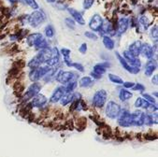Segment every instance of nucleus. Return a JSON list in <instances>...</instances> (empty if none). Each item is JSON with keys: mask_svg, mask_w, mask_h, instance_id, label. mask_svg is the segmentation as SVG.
Instances as JSON below:
<instances>
[{"mask_svg": "<svg viewBox=\"0 0 158 157\" xmlns=\"http://www.w3.org/2000/svg\"><path fill=\"white\" fill-rule=\"evenodd\" d=\"M41 89H42L41 83H40L39 81L38 82H32L27 87L25 92L22 95L21 100L23 102L30 101L33 97H35L37 95H39V93H40V91H41Z\"/></svg>", "mask_w": 158, "mask_h": 157, "instance_id": "f257e3e1", "label": "nucleus"}, {"mask_svg": "<svg viewBox=\"0 0 158 157\" xmlns=\"http://www.w3.org/2000/svg\"><path fill=\"white\" fill-rule=\"evenodd\" d=\"M44 34L48 39H52L55 35V30L53 28V26L52 24H48L45 28H44Z\"/></svg>", "mask_w": 158, "mask_h": 157, "instance_id": "c85d7f7f", "label": "nucleus"}, {"mask_svg": "<svg viewBox=\"0 0 158 157\" xmlns=\"http://www.w3.org/2000/svg\"><path fill=\"white\" fill-rule=\"evenodd\" d=\"M47 16L45 12L41 10H37L34 12L28 15V24L31 27L38 28L46 21Z\"/></svg>", "mask_w": 158, "mask_h": 157, "instance_id": "7ed1b4c3", "label": "nucleus"}, {"mask_svg": "<svg viewBox=\"0 0 158 157\" xmlns=\"http://www.w3.org/2000/svg\"><path fill=\"white\" fill-rule=\"evenodd\" d=\"M28 105L31 109H41L48 103V98L41 93H39L35 97H33L30 101H28Z\"/></svg>", "mask_w": 158, "mask_h": 157, "instance_id": "0eeeda50", "label": "nucleus"}, {"mask_svg": "<svg viewBox=\"0 0 158 157\" xmlns=\"http://www.w3.org/2000/svg\"><path fill=\"white\" fill-rule=\"evenodd\" d=\"M138 22H139V23H141V24L143 25V27H144V29H145V30H147V29H148V27H149V25L151 24V22L149 21L148 17H146L145 15L141 16Z\"/></svg>", "mask_w": 158, "mask_h": 157, "instance_id": "473e14b6", "label": "nucleus"}, {"mask_svg": "<svg viewBox=\"0 0 158 157\" xmlns=\"http://www.w3.org/2000/svg\"><path fill=\"white\" fill-rule=\"evenodd\" d=\"M110 68V63H100V64L94 65L93 68V71L99 75H104L107 71V68Z\"/></svg>", "mask_w": 158, "mask_h": 157, "instance_id": "aec40b11", "label": "nucleus"}, {"mask_svg": "<svg viewBox=\"0 0 158 157\" xmlns=\"http://www.w3.org/2000/svg\"><path fill=\"white\" fill-rule=\"evenodd\" d=\"M150 105H151V103L146 101L143 97H138L137 100L134 103L135 108H137V109H147Z\"/></svg>", "mask_w": 158, "mask_h": 157, "instance_id": "5701e85b", "label": "nucleus"}, {"mask_svg": "<svg viewBox=\"0 0 158 157\" xmlns=\"http://www.w3.org/2000/svg\"><path fill=\"white\" fill-rule=\"evenodd\" d=\"M65 93H66V89H65V86H64V85L57 86V87L53 90V92H52V96H51L49 101H50L51 103H57L58 101H60V99H61L63 97H64Z\"/></svg>", "mask_w": 158, "mask_h": 157, "instance_id": "9b49d317", "label": "nucleus"}, {"mask_svg": "<svg viewBox=\"0 0 158 157\" xmlns=\"http://www.w3.org/2000/svg\"><path fill=\"white\" fill-rule=\"evenodd\" d=\"M43 36L40 33H32V34H29L26 37V44L29 47H34L35 44L38 42V40L40 39Z\"/></svg>", "mask_w": 158, "mask_h": 157, "instance_id": "6ab92c4d", "label": "nucleus"}, {"mask_svg": "<svg viewBox=\"0 0 158 157\" xmlns=\"http://www.w3.org/2000/svg\"><path fill=\"white\" fill-rule=\"evenodd\" d=\"M70 68H74L78 72H84V70H85V68H84V67L81 65V64H80V63H71V67Z\"/></svg>", "mask_w": 158, "mask_h": 157, "instance_id": "e433bc0d", "label": "nucleus"}, {"mask_svg": "<svg viewBox=\"0 0 158 157\" xmlns=\"http://www.w3.org/2000/svg\"><path fill=\"white\" fill-rule=\"evenodd\" d=\"M79 52L81 54H85L87 52V44L86 43H82L80 47H79Z\"/></svg>", "mask_w": 158, "mask_h": 157, "instance_id": "37998d69", "label": "nucleus"}, {"mask_svg": "<svg viewBox=\"0 0 158 157\" xmlns=\"http://www.w3.org/2000/svg\"><path fill=\"white\" fill-rule=\"evenodd\" d=\"M94 2V0H84L83 1V9L84 10H89Z\"/></svg>", "mask_w": 158, "mask_h": 157, "instance_id": "a19ab883", "label": "nucleus"}, {"mask_svg": "<svg viewBox=\"0 0 158 157\" xmlns=\"http://www.w3.org/2000/svg\"><path fill=\"white\" fill-rule=\"evenodd\" d=\"M78 75L72 71H65V70H62V69H58L54 80L59 82L61 85H67L68 83L73 81H77Z\"/></svg>", "mask_w": 158, "mask_h": 157, "instance_id": "f03ea898", "label": "nucleus"}, {"mask_svg": "<svg viewBox=\"0 0 158 157\" xmlns=\"http://www.w3.org/2000/svg\"><path fill=\"white\" fill-rule=\"evenodd\" d=\"M142 42L140 40H136L133 43H131L128 47V51L135 56L139 57L140 55V50H141Z\"/></svg>", "mask_w": 158, "mask_h": 157, "instance_id": "a211bd4d", "label": "nucleus"}, {"mask_svg": "<svg viewBox=\"0 0 158 157\" xmlns=\"http://www.w3.org/2000/svg\"><path fill=\"white\" fill-rule=\"evenodd\" d=\"M60 54L65 58H70V53H71V51L68 48H62L60 51Z\"/></svg>", "mask_w": 158, "mask_h": 157, "instance_id": "c9c22d12", "label": "nucleus"}, {"mask_svg": "<svg viewBox=\"0 0 158 157\" xmlns=\"http://www.w3.org/2000/svg\"><path fill=\"white\" fill-rule=\"evenodd\" d=\"M157 68V61L156 59H149L146 63V66H145V76L147 77H152L153 75V72L155 71Z\"/></svg>", "mask_w": 158, "mask_h": 157, "instance_id": "4468645a", "label": "nucleus"}, {"mask_svg": "<svg viewBox=\"0 0 158 157\" xmlns=\"http://www.w3.org/2000/svg\"><path fill=\"white\" fill-rule=\"evenodd\" d=\"M23 1H24V4H25V5L29 6L31 9L34 10H37L40 9V6H39V4L37 3L36 0H23Z\"/></svg>", "mask_w": 158, "mask_h": 157, "instance_id": "2f4dec72", "label": "nucleus"}, {"mask_svg": "<svg viewBox=\"0 0 158 157\" xmlns=\"http://www.w3.org/2000/svg\"><path fill=\"white\" fill-rule=\"evenodd\" d=\"M151 38L152 40H154L155 43H157V37H158V31H157V26L154 25L152 29H151Z\"/></svg>", "mask_w": 158, "mask_h": 157, "instance_id": "72a5a7b5", "label": "nucleus"}, {"mask_svg": "<svg viewBox=\"0 0 158 157\" xmlns=\"http://www.w3.org/2000/svg\"><path fill=\"white\" fill-rule=\"evenodd\" d=\"M108 78H109V80H110L112 83H114V84H123V79H122L120 76H118V75L110 73V74L108 75Z\"/></svg>", "mask_w": 158, "mask_h": 157, "instance_id": "c756f323", "label": "nucleus"}, {"mask_svg": "<svg viewBox=\"0 0 158 157\" xmlns=\"http://www.w3.org/2000/svg\"><path fill=\"white\" fill-rule=\"evenodd\" d=\"M115 55H116V57H117V59H118V61L120 62V64H121V66L127 71V72H129V73H131V74H134V75H136V74H139V71H140V68H136V67H132V66H130L128 63H127V61H126L118 52H115Z\"/></svg>", "mask_w": 158, "mask_h": 157, "instance_id": "1a4fd4ad", "label": "nucleus"}, {"mask_svg": "<svg viewBox=\"0 0 158 157\" xmlns=\"http://www.w3.org/2000/svg\"><path fill=\"white\" fill-rule=\"evenodd\" d=\"M90 77H91L92 79H94V80H100V79L102 78V75H99V74H98V73H94V71H92V72L90 73Z\"/></svg>", "mask_w": 158, "mask_h": 157, "instance_id": "c03bdc74", "label": "nucleus"}, {"mask_svg": "<svg viewBox=\"0 0 158 157\" xmlns=\"http://www.w3.org/2000/svg\"><path fill=\"white\" fill-rule=\"evenodd\" d=\"M121 110H122V108L118 103H116L114 101H109L108 104L106 105L105 113L108 118L116 119L119 116Z\"/></svg>", "mask_w": 158, "mask_h": 157, "instance_id": "39448f33", "label": "nucleus"}, {"mask_svg": "<svg viewBox=\"0 0 158 157\" xmlns=\"http://www.w3.org/2000/svg\"><path fill=\"white\" fill-rule=\"evenodd\" d=\"M118 123L122 127H129L132 125L131 112L128 109H122L119 116L117 117Z\"/></svg>", "mask_w": 158, "mask_h": 157, "instance_id": "423d86ee", "label": "nucleus"}, {"mask_svg": "<svg viewBox=\"0 0 158 157\" xmlns=\"http://www.w3.org/2000/svg\"><path fill=\"white\" fill-rule=\"evenodd\" d=\"M9 1V3L10 4H11L12 6H14V5H16V4H18V0H8Z\"/></svg>", "mask_w": 158, "mask_h": 157, "instance_id": "49530a36", "label": "nucleus"}, {"mask_svg": "<svg viewBox=\"0 0 158 157\" xmlns=\"http://www.w3.org/2000/svg\"><path fill=\"white\" fill-rule=\"evenodd\" d=\"M28 76V79L30 80L31 82H38L40 81L41 79L39 75V72H38V69H29V72L27 74Z\"/></svg>", "mask_w": 158, "mask_h": 157, "instance_id": "393cba45", "label": "nucleus"}, {"mask_svg": "<svg viewBox=\"0 0 158 157\" xmlns=\"http://www.w3.org/2000/svg\"><path fill=\"white\" fill-rule=\"evenodd\" d=\"M65 23H66V25L69 28V29H72V30H74L76 27V25H75V21L73 20V19H71V18H66L65 19Z\"/></svg>", "mask_w": 158, "mask_h": 157, "instance_id": "4c0bfd02", "label": "nucleus"}, {"mask_svg": "<svg viewBox=\"0 0 158 157\" xmlns=\"http://www.w3.org/2000/svg\"><path fill=\"white\" fill-rule=\"evenodd\" d=\"M133 97V93L131 92H129L127 89H121L119 92V99L123 102H125L129 99H131Z\"/></svg>", "mask_w": 158, "mask_h": 157, "instance_id": "412c9836", "label": "nucleus"}, {"mask_svg": "<svg viewBox=\"0 0 158 157\" xmlns=\"http://www.w3.org/2000/svg\"><path fill=\"white\" fill-rule=\"evenodd\" d=\"M158 77H157V74H155L154 76H152V84H154V85H158V79H157Z\"/></svg>", "mask_w": 158, "mask_h": 157, "instance_id": "a18cd8bd", "label": "nucleus"}, {"mask_svg": "<svg viewBox=\"0 0 158 157\" xmlns=\"http://www.w3.org/2000/svg\"><path fill=\"white\" fill-rule=\"evenodd\" d=\"M27 68L29 69H36L38 68H40L41 66V63L38 60V58L36 56H34L32 59H30L28 62H27Z\"/></svg>", "mask_w": 158, "mask_h": 157, "instance_id": "bb28decb", "label": "nucleus"}, {"mask_svg": "<svg viewBox=\"0 0 158 157\" xmlns=\"http://www.w3.org/2000/svg\"><path fill=\"white\" fill-rule=\"evenodd\" d=\"M34 47H35V49H36L37 51H40V50L45 49V48H48V47H50V46H49V43H48L47 39H44V37H42L40 39L38 40V42L35 44Z\"/></svg>", "mask_w": 158, "mask_h": 157, "instance_id": "cd10ccee", "label": "nucleus"}, {"mask_svg": "<svg viewBox=\"0 0 158 157\" xmlns=\"http://www.w3.org/2000/svg\"><path fill=\"white\" fill-rule=\"evenodd\" d=\"M128 26H129V20L127 18L123 17L119 19L117 23V28L115 29V33L118 36L123 35V33L126 32V30L128 29Z\"/></svg>", "mask_w": 158, "mask_h": 157, "instance_id": "ddd939ff", "label": "nucleus"}, {"mask_svg": "<svg viewBox=\"0 0 158 157\" xmlns=\"http://www.w3.org/2000/svg\"><path fill=\"white\" fill-rule=\"evenodd\" d=\"M132 90L139 91V93H143L145 91V86L141 83H135V85L132 87Z\"/></svg>", "mask_w": 158, "mask_h": 157, "instance_id": "58836bf2", "label": "nucleus"}, {"mask_svg": "<svg viewBox=\"0 0 158 157\" xmlns=\"http://www.w3.org/2000/svg\"><path fill=\"white\" fill-rule=\"evenodd\" d=\"M36 57L38 58V60L42 64H45V63L51 59L52 57H53L52 55V50L51 47H48V48H45V49H42L40 51H39L38 54L36 55Z\"/></svg>", "mask_w": 158, "mask_h": 157, "instance_id": "f8f14e48", "label": "nucleus"}, {"mask_svg": "<svg viewBox=\"0 0 158 157\" xmlns=\"http://www.w3.org/2000/svg\"><path fill=\"white\" fill-rule=\"evenodd\" d=\"M141 95H142V97H143L146 101H148L149 103H151V104H156V99L153 98V97H152L151 95H149V93H142Z\"/></svg>", "mask_w": 158, "mask_h": 157, "instance_id": "f704fd0d", "label": "nucleus"}, {"mask_svg": "<svg viewBox=\"0 0 158 157\" xmlns=\"http://www.w3.org/2000/svg\"><path fill=\"white\" fill-rule=\"evenodd\" d=\"M68 11L71 15V17L74 19V21L77 22L79 24H81V25L85 24V21L83 19V16H82V13L81 12L76 10L73 8H68Z\"/></svg>", "mask_w": 158, "mask_h": 157, "instance_id": "f3484780", "label": "nucleus"}, {"mask_svg": "<svg viewBox=\"0 0 158 157\" xmlns=\"http://www.w3.org/2000/svg\"><path fill=\"white\" fill-rule=\"evenodd\" d=\"M84 36L86 38L92 39V40H98V39L96 34H94V32H90V31H86V32L84 33Z\"/></svg>", "mask_w": 158, "mask_h": 157, "instance_id": "ea45409f", "label": "nucleus"}, {"mask_svg": "<svg viewBox=\"0 0 158 157\" xmlns=\"http://www.w3.org/2000/svg\"><path fill=\"white\" fill-rule=\"evenodd\" d=\"M107 98H108V93L106 90H104V89L98 90L93 96L92 104L94 108L102 109L106 104Z\"/></svg>", "mask_w": 158, "mask_h": 157, "instance_id": "20e7f679", "label": "nucleus"}, {"mask_svg": "<svg viewBox=\"0 0 158 157\" xmlns=\"http://www.w3.org/2000/svg\"><path fill=\"white\" fill-rule=\"evenodd\" d=\"M60 64H61L60 57H52L45 63V65L48 66L49 68H60Z\"/></svg>", "mask_w": 158, "mask_h": 157, "instance_id": "a878e982", "label": "nucleus"}, {"mask_svg": "<svg viewBox=\"0 0 158 157\" xmlns=\"http://www.w3.org/2000/svg\"><path fill=\"white\" fill-rule=\"evenodd\" d=\"M124 89H132V87L135 85V82L133 81H125L122 84Z\"/></svg>", "mask_w": 158, "mask_h": 157, "instance_id": "79ce46f5", "label": "nucleus"}, {"mask_svg": "<svg viewBox=\"0 0 158 157\" xmlns=\"http://www.w3.org/2000/svg\"><path fill=\"white\" fill-rule=\"evenodd\" d=\"M46 1H47L48 3H55L56 0H46Z\"/></svg>", "mask_w": 158, "mask_h": 157, "instance_id": "de8ad7c7", "label": "nucleus"}, {"mask_svg": "<svg viewBox=\"0 0 158 157\" xmlns=\"http://www.w3.org/2000/svg\"><path fill=\"white\" fill-rule=\"evenodd\" d=\"M78 84L81 88H89L94 84V80L90 76H84L80 79V81Z\"/></svg>", "mask_w": 158, "mask_h": 157, "instance_id": "4be33fe9", "label": "nucleus"}, {"mask_svg": "<svg viewBox=\"0 0 158 157\" xmlns=\"http://www.w3.org/2000/svg\"><path fill=\"white\" fill-rule=\"evenodd\" d=\"M104 24V20L99 14H94L89 21V27L93 32H99Z\"/></svg>", "mask_w": 158, "mask_h": 157, "instance_id": "6e6552de", "label": "nucleus"}, {"mask_svg": "<svg viewBox=\"0 0 158 157\" xmlns=\"http://www.w3.org/2000/svg\"><path fill=\"white\" fill-rule=\"evenodd\" d=\"M132 117V125H136V126H141L143 125V117H144V112L141 110H135L134 112L131 113Z\"/></svg>", "mask_w": 158, "mask_h": 157, "instance_id": "2eb2a0df", "label": "nucleus"}, {"mask_svg": "<svg viewBox=\"0 0 158 157\" xmlns=\"http://www.w3.org/2000/svg\"><path fill=\"white\" fill-rule=\"evenodd\" d=\"M65 89H66V93H71L74 92L76 90V88L78 87V81H73L69 83H68L67 85H64Z\"/></svg>", "mask_w": 158, "mask_h": 157, "instance_id": "7c9ffc66", "label": "nucleus"}, {"mask_svg": "<svg viewBox=\"0 0 158 157\" xmlns=\"http://www.w3.org/2000/svg\"><path fill=\"white\" fill-rule=\"evenodd\" d=\"M140 54L143 57L147 58L148 60L152 59V58H153V55H154L153 48L149 43H142L141 50H140Z\"/></svg>", "mask_w": 158, "mask_h": 157, "instance_id": "dca6fc26", "label": "nucleus"}, {"mask_svg": "<svg viewBox=\"0 0 158 157\" xmlns=\"http://www.w3.org/2000/svg\"><path fill=\"white\" fill-rule=\"evenodd\" d=\"M103 45L109 51H112L115 47V42L110 36H104L103 37Z\"/></svg>", "mask_w": 158, "mask_h": 157, "instance_id": "b1692460", "label": "nucleus"}, {"mask_svg": "<svg viewBox=\"0 0 158 157\" xmlns=\"http://www.w3.org/2000/svg\"><path fill=\"white\" fill-rule=\"evenodd\" d=\"M76 99H81V95L80 93H76V92L67 93L64 95V97L60 99V103L62 106L65 107V106L71 104Z\"/></svg>", "mask_w": 158, "mask_h": 157, "instance_id": "9d476101", "label": "nucleus"}]
</instances>
